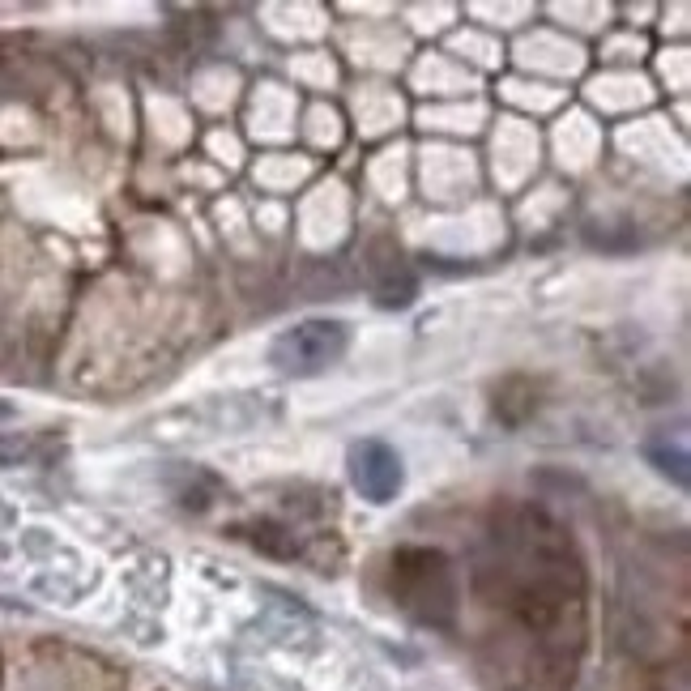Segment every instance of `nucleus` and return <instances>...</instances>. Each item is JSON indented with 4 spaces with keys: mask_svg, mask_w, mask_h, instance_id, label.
Here are the masks:
<instances>
[{
    "mask_svg": "<svg viewBox=\"0 0 691 691\" xmlns=\"http://www.w3.org/2000/svg\"><path fill=\"white\" fill-rule=\"evenodd\" d=\"M645 453H649V461H657V470H662V474H674V482H679V487H687V457H683V448L666 453V448L649 444Z\"/></svg>",
    "mask_w": 691,
    "mask_h": 691,
    "instance_id": "7ed1b4c3",
    "label": "nucleus"
},
{
    "mask_svg": "<svg viewBox=\"0 0 691 691\" xmlns=\"http://www.w3.org/2000/svg\"><path fill=\"white\" fill-rule=\"evenodd\" d=\"M350 350V325L337 316L295 320L269 342V363L282 376H320Z\"/></svg>",
    "mask_w": 691,
    "mask_h": 691,
    "instance_id": "f257e3e1",
    "label": "nucleus"
},
{
    "mask_svg": "<svg viewBox=\"0 0 691 691\" xmlns=\"http://www.w3.org/2000/svg\"><path fill=\"white\" fill-rule=\"evenodd\" d=\"M350 482L367 504H393L401 495V482H406V470L384 440H359L350 448Z\"/></svg>",
    "mask_w": 691,
    "mask_h": 691,
    "instance_id": "f03ea898",
    "label": "nucleus"
}]
</instances>
